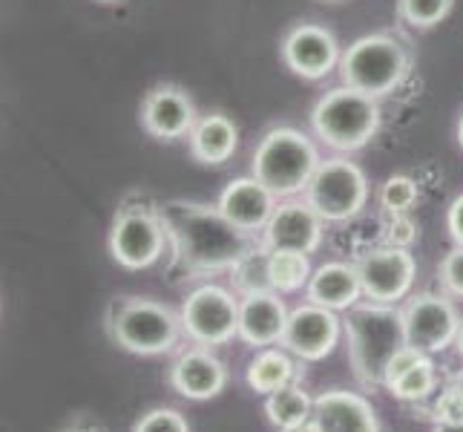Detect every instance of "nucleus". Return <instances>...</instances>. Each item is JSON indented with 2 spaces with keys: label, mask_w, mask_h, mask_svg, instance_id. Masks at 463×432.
<instances>
[{
  "label": "nucleus",
  "mask_w": 463,
  "mask_h": 432,
  "mask_svg": "<svg viewBox=\"0 0 463 432\" xmlns=\"http://www.w3.org/2000/svg\"><path fill=\"white\" fill-rule=\"evenodd\" d=\"M158 216L165 222L173 263L184 271V277L194 280L233 271L245 254L262 243L253 234L239 231L219 207L170 202L158 207Z\"/></svg>",
  "instance_id": "1"
},
{
  "label": "nucleus",
  "mask_w": 463,
  "mask_h": 432,
  "mask_svg": "<svg viewBox=\"0 0 463 432\" xmlns=\"http://www.w3.org/2000/svg\"><path fill=\"white\" fill-rule=\"evenodd\" d=\"M343 331L348 338V360L363 387H383V372H386L394 351L406 346L403 331V312L386 302L360 300L343 317Z\"/></svg>",
  "instance_id": "2"
},
{
  "label": "nucleus",
  "mask_w": 463,
  "mask_h": 432,
  "mask_svg": "<svg viewBox=\"0 0 463 432\" xmlns=\"http://www.w3.org/2000/svg\"><path fill=\"white\" fill-rule=\"evenodd\" d=\"M107 334L121 351L138 358H162L179 346L182 320L153 297H116L107 309Z\"/></svg>",
  "instance_id": "3"
},
{
  "label": "nucleus",
  "mask_w": 463,
  "mask_h": 432,
  "mask_svg": "<svg viewBox=\"0 0 463 432\" xmlns=\"http://www.w3.org/2000/svg\"><path fill=\"white\" fill-rule=\"evenodd\" d=\"M319 162L323 158H319L317 144L306 133L297 130V127H274L260 139L257 150H253L250 176H257L282 202L306 194Z\"/></svg>",
  "instance_id": "4"
},
{
  "label": "nucleus",
  "mask_w": 463,
  "mask_h": 432,
  "mask_svg": "<svg viewBox=\"0 0 463 432\" xmlns=\"http://www.w3.org/2000/svg\"><path fill=\"white\" fill-rule=\"evenodd\" d=\"M337 70L345 87L372 95V99H383L406 82L411 55L401 38L374 32L345 46Z\"/></svg>",
  "instance_id": "5"
},
{
  "label": "nucleus",
  "mask_w": 463,
  "mask_h": 432,
  "mask_svg": "<svg viewBox=\"0 0 463 432\" xmlns=\"http://www.w3.org/2000/svg\"><path fill=\"white\" fill-rule=\"evenodd\" d=\"M311 127L317 139L331 150L354 153L365 148L380 130L377 99L351 87H334L311 110Z\"/></svg>",
  "instance_id": "6"
},
{
  "label": "nucleus",
  "mask_w": 463,
  "mask_h": 432,
  "mask_svg": "<svg viewBox=\"0 0 463 432\" xmlns=\"http://www.w3.org/2000/svg\"><path fill=\"white\" fill-rule=\"evenodd\" d=\"M179 320L190 343L204 349L228 346L239 338V294L225 285L202 283L182 300Z\"/></svg>",
  "instance_id": "7"
},
{
  "label": "nucleus",
  "mask_w": 463,
  "mask_h": 432,
  "mask_svg": "<svg viewBox=\"0 0 463 432\" xmlns=\"http://www.w3.org/2000/svg\"><path fill=\"white\" fill-rule=\"evenodd\" d=\"M306 202L326 222H348L369 202V179L363 168L348 162L345 156L326 158L306 187Z\"/></svg>",
  "instance_id": "8"
},
{
  "label": "nucleus",
  "mask_w": 463,
  "mask_h": 432,
  "mask_svg": "<svg viewBox=\"0 0 463 432\" xmlns=\"http://www.w3.org/2000/svg\"><path fill=\"white\" fill-rule=\"evenodd\" d=\"M107 248L109 257L127 271L153 268L167 251V234L158 207L124 205L113 219V228H109Z\"/></svg>",
  "instance_id": "9"
},
{
  "label": "nucleus",
  "mask_w": 463,
  "mask_h": 432,
  "mask_svg": "<svg viewBox=\"0 0 463 432\" xmlns=\"http://www.w3.org/2000/svg\"><path fill=\"white\" fill-rule=\"evenodd\" d=\"M363 300L369 302H386L397 306L414 285L418 277V260L409 248L380 245L369 254H363L357 263Z\"/></svg>",
  "instance_id": "10"
},
{
  "label": "nucleus",
  "mask_w": 463,
  "mask_h": 432,
  "mask_svg": "<svg viewBox=\"0 0 463 432\" xmlns=\"http://www.w3.org/2000/svg\"><path fill=\"white\" fill-rule=\"evenodd\" d=\"M401 312L409 346L420 349L423 355H438V351L455 346L460 314L449 294H418Z\"/></svg>",
  "instance_id": "11"
},
{
  "label": "nucleus",
  "mask_w": 463,
  "mask_h": 432,
  "mask_svg": "<svg viewBox=\"0 0 463 432\" xmlns=\"http://www.w3.org/2000/svg\"><path fill=\"white\" fill-rule=\"evenodd\" d=\"M343 338V317L317 302H302L288 314L282 334V349H288L302 363L326 360Z\"/></svg>",
  "instance_id": "12"
},
{
  "label": "nucleus",
  "mask_w": 463,
  "mask_h": 432,
  "mask_svg": "<svg viewBox=\"0 0 463 432\" xmlns=\"http://www.w3.org/2000/svg\"><path fill=\"white\" fill-rule=\"evenodd\" d=\"M279 55L294 75L306 78V82H319V78L340 67L343 50L331 29L319 24H297L285 32Z\"/></svg>",
  "instance_id": "13"
},
{
  "label": "nucleus",
  "mask_w": 463,
  "mask_h": 432,
  "mask_svg": "<svg viewBox=\"0 0 463 432\" xmlns=\"http://www.w3.org/2000/svg\"><path fill=\"white\" fill-rule=\"evenodd\" d=\"M323 234H326V219L306 199H282L274 216L268 219L260 239L268 251L314 254L323 245Z\"/></svg>",
  "instance_id": "14"
},
{
  "label": "nucleus",
  "mask_w": 463,
  "mask_h": 432,
  "mask_svg": "<svg viewBox=\"0 0 463 432\" xmlns=\"http://www.w3.org/2000/svg\"><path fill=\"white\" fill-rule=\"evenodd\" d=\"M199 121L194 99L175 84L153 87L141 101V127L158 141L184 139Z\"/></svg>",
  "instance_id": "15"
},
{
  "label": "nucleus",
  "mask_w": 463,
  "mask_h": 432,
  "mask_svg": "<svg viewBox=\"0 0 463 432\" xmlns=\"http://www.w3.org/2000/svg\"><path fill=\"white\" fill-rule=\"evenodd\" d=\"M167 383L175 395L187 398V401H211V398L225 392L228 370L211 349L194 346V349H184L182 355L170 363Z\"/></svg>",
  "instance_id": "16"
},
{
  "label": "nucleus",
  "mask_w": 463,
  "mask_h": 432,
  "mask_svg": "<svg viewBox=\"0 0 463 432\" xmlns=\"http://www.w3.org/2000/svg\"><path fill=\"white\" fill-rule=\"evenodd\" d=\"M288 314V306L277 292H253L239 297V341L250 349L279 346Z\"/></svg>",
  "instance_id": "17"
},
{
  "label": "nucleus",
  "mask_w": 463,
  "mask_h": 432,
  "mask_svg": "<svg viewBox=\"0 0 463 432\" xmlns=\"http://www.w3.org/2000/svg\"><path fill=\"white\" fill-rule=\"evenodd\" d=\"M279 199L257 179V176H239V179L228 182L219 197V211L225 214L228 222L245 234H262L268 219L274 216Z\"/></svg>",
  "instance_id": "18"
},
{
  "label": "nucleus",
  "mask_w": 463,
  "mask_h": 432,
  "mask_svg": "<svg viewBox=\"0 0 463 432\" xmlns=\"http://www.w3.org/2000/svg\"><path fill=\"white\" fill-rule=\"evenodd\" d=\"M314 424L319 432H383L369 398L348 389H328L317 395Z\"/></svg>",
  "instance_id": "19"
},
{
  "label": "nucleus",
  "mask_w": 463,
  "mask_h": 432,
  "mask_svg": "<svg viewBox=\"0 0 463 432\" xmlns=\"http://www.w3.org/2000/svg\"><path fill=\"white\" fill-rule=\"evenodd\" d=\"M306 297L308 302L317 306H326L331 312H348L351 306H357L363 300V288H360V274L357 265L348 263H326L311 271V280L306 285Z\"/></svg>",
  "instance_id": "20"
},
{
  "label": "nucleus",
  "mask_w": 463,
  "mask_h": 432,
  "mask_svg": "<svg viewBox=\"0 0 463 432\" xmlns=\"http://www.w3.org/2000/svg\"><path fill=\"white\" fill-rule=\"evenodd\" d=\"M187 144L199 165H225L239 148V127L225 113L202 116L190 130Z\"/></svg>",
  "instance_id": "21"
},
{
  "label": "nucleus",
  "mask_w": 463,
  "mask_h": 432,
  "mask_svg": "<svg viewBox=\"0 0 463 432\" xmlns=\"http://www.w3.org/2000/svg\"><path fill=\"white\" fill-rule=\"evenodd\" d=\"M302 372H306V363L294 358L288 349L268 346V349H257V355L250 358L245 380L257 395H270L288 387V383H299Z\"/></svg>",
  "instance_id": "22"
},
{
  "label": "nucleus",
  "mask_w": 463,
  "mask_h": 432,
  "mask_svg": "<svg viewBox=\"0 0 463 432\" xmlns=\"http://www.w3.org/2000/svg\"><path fill=\"white\" fill-rule=\"evenodd\" d=\"M265 415L277 429H288L294 424H302L311 418L314 398L302 389L299 383H288V387L265 395Z\"/></svg>",
  "instance_id": "23"
},
{
  "label": "nucleus",
  "mask_w": 463,
  "mask_h": 432,
  "mask_svg": "<svg viewBox=\"0 0 463 432\" xmlns=\"http://www.w3.org/2000/svg\"><path fill=\"white\" fill-rule=\"evenodd\" d=\"M311 260L299 251H268V283L270 292L294 294L311 280Z\"/></svg>",
  "instance_id": "24"
},
{
  "label": "nucleus",
  "mask_w": 463,
  "mask_h": 432,
  "mask_svg": "<svg viewBox=\"0 0 463 432\" xmlns=\"http://www.w3.org/2000/svg\"><path fill=\"white\" fill-rule=\"evenodd\" d=\"M435 389H438V372H435L432 355H423L418 363L411 366V370H406L389 387V392L397 398V401H403V404L426 401V398L432 395Z\"/></svg>",
  "instance_id": "25"
},
{
  "label": "nucleus",
  "mask_w": 463,
  "mask_h": 432,
  "mask_svg": "<svg viewBox=\"0 0 463 432\" xmlns=\"http://www.w3.org/2000/svg\"><path fill=\"white\" fill-rule=\"evenodd\" d=\"M233 292L239 297L253 294V292H270L268 283V248L260 243L250 254H245L242 260L233 265Z\"/></svg>",
  "instance_id": "26"
},
{
  "label": "nucleus",
  "mask_w": 463,
  "mask_h": 432,
  "mask_svg": "<svg viewBox=\"0 0 463 432\" xmlns=\"http://www.w3.org/2000/svg\"><path fill=\"white\" fill-rule=\"evenodd\" d=\"M455 0H397V14L411 29H435L449 18Z\"/></svg>",
  "instance_id": "27"
},
{
  "label": "nucleus",
  "mask_w": 463,
  "mask_h": 432,
  "mask_svg": "<svg viewBox=\"0 0 463 432\" xmlns=\"http://www.w3.org/2000/svg\"><path fill=\"white\" fill-rule=\"evenodd\" d=\"M380 207L386 214H409L420 199V187L418 182L406 173H394L386 182L380 185Z\"/></svg>",
  "instance_id": "28"
},
{
  "label": "nucleus",
  "mask_w": 463,
  "mask_h": 432,
  "mask_svg": "<svg viewBox=\"0 0 463 432\" xmlns=\"http://www.w3.org/2000/svg\"><path fill=\"white\" fill-rule=\"evenodd\" d=\"M133 432H190V424L179 409L156 407L133 424Z\"/></svg>",
  "instance_id": "29"
},
{
  "label": "nucleus",
  "mask_w": 463,
  "mask_h": 432,
  "mask_svg": "<svg viewBox=\"0 0 463 432\" xmlns=\"http://www.w3.org/2000/svg\"><path fill=\"white\" fill-rule=\"evenodd\" d=\"M432 421L435 424H463V392L449 383L443 387L432 404Z\"/></svg>",
  "instance_id": "30"
},
{
  "label": "nucleus",
  "mask_w": 463,
  "mask_h": 432,
  "mask_svg": "<svg viewBox=\"0 0 463 432\" xmlns=\"http://www.w3.org/2000/svg\"><path fill=\"white\" fill-rule=\"evenodd\" d=\"M440 285L449 297L463 300V245H455L440 263Z\"/></svg>",
  "instance_id": "31"
},
{
  "label": "nucleus",
  "mask_w": 463,
  "mask_h": 432,
  "mask_svg": "<svg viewBox=\"0 0 463 432\" xmlns=\"http://www.w3.org/2000/svg\"><path fill=\"white\" fill-rule=\"evenodd\" d=\"M418 226L409 219V214H389V222H386V245H394V248H409L418 243Z\"/></svg>",
  "instance_id": "32"
},
{
  "label": "nucleus",
  "mask_w": 463,
  "mask_h": 432,
  "mask_svg": "<svg viewBox=\"0 0 463 432\" xmlns=\"http://www.w3.org/2000/svg\"><path fill=\"white\" fill-rule=\"evenodd\" d=\"M423 358V351L420 349H414V346H403L401 351H394V358L389 360V366H386V372H383V389H389L392 383L401 378L406 370H411L414 363H418Z\"/></svg>",
  "instance_id": "33"
},
{
  "label": "nucleus",
  "mask_w": 463,
  "mask_h": 432,
  "mask_svg": "<svg viewBox=\"0 0 463 432\" xmlns=\"http://www.w3.org/2000/svg\"><path fill=\"white\" fill-rule=\"evenodd\" d=\"M446 228H449V236L455 245H463V194H458L446 211Z\"/></svg>",
  "instance_id": "34"
},
{
  "label": "nucleus",
  "mask_w": 463,
  "mask_h": 432,
  "mask_svg": "<svg viewBox=\"0 0 463 432\" xmlns=\"http://www.w3.org/2000/svg\"><path fill=\"white\" fill-rule=\"evenodd\" d=\"M279 432H319V429H317V424H314V415H311L308 421L294 424V427H288V429H279Z\"/></svg>",
  "instance_id": "35"
},
{
  "label": "nucleus",
  "mask_w": 463,
  "mask_h": 432,
  "mask_svg": "<svg viewBox=\"0 0 463 432\" xmlns=\"http://www.w3.org/2000/svg\"><path fill=\"white\" fill-rule=\"evenodd\" d=\"M432 432H463V424H435Z\"/></svg>",
  "instance_id": "36"
},
{
  "label": "nucleus",
  "mask_w": 463,
  "mask_h": 432,
  "mask_svg": "<svg viewBox=\"0 0 463 432\" xmlns=\"http://www.w3.org/2000/svg\"><path fill=\"white\" fill-rule=\"evenodd\" d=\"M63 432H95L92 427H87V424H81V421H78V424H70L67 429H63Z\"/></svg>",
  "instance_id": "37"
},
{
  "label": "nucleus",
  "mask_w": 463,
  "mask_h": 432,
  "mask_svg": "<svg viewBox=\"0 0 463 432\" xmlns=\"http://www.w3.org/2000/svg\"><path fill=\"white\" fill-rule=\"evenodd\" d=\"M455 349H458V355L463 358V320H460V329H458V338H455Z\"/></svg>",
  "instance_id": "38"
},
{
  "label": "nucleus",
  "mask_w": 463,
  "mask_h": 432,
  "mask_svg": "<svg viewBox=\"0 0 463 432\" xmlns=\"http://www.w3.org/2000/svg\"><path fill=\"white\" fill-rule=\"evenodd\" d=\"M452 383H455V387H458V389L463 392V370H458V375L452 378Z\"/></svg>",
  "instance_id": "39"
},
{
  "label": "nucleus",
  "mask_w": 463,
  "mask_h": 432,
  "mask_svg": "<svg viewBox=\"0 0 463 432\" xmlns=\"http://www.w3.org/2000/svg\"><path fill=\"white\" fill-rule=\"evenodd\" d=\"M458 144L463 148V116H460V121H458Z\"/></svg>",
  "instance_id": "40"
},
{
  "label": "nucleus",
  "mask_w": 463,
  "mask_h": 432,
  "mask_svg": "<svg viewBox=\"0 0 463 432\" xmlns=\"http://www.w3.org/2000/svg\"><path fill=\"white\" fill-rule=\"evenodd\" d=\"M101 4H118V0H101Z\"/></svg>",
  "instance_id": "41"
},
{
  "label": "nucleus",
  "mask_w": 463,
  "mask_h": 432,
  "mask_svg": "<svg viewBox=\"0 0 463 432\" xmlns=\"http://www.w3.org/2000/svg\"><path fill=\"white\" fill-rule=\"evenodd\" d=\"M334 4H337V0H334Z\"/></svg>",
  "instance_id": "42"
}]
</instances>
